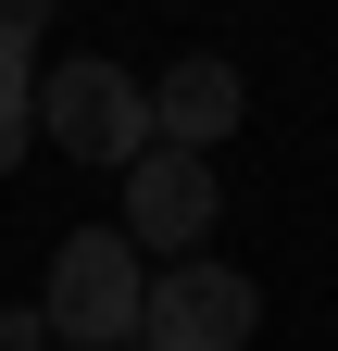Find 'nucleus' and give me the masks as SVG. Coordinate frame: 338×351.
Segmentation results:
<instances>
[{
  "label": "nucleus",
  "instance_id": "nucleus-7",
  "mask_svg": "<svg viewBox=\"0 0 338 351\" xmlns=\"http://www.w3.org/2000/svg\"><path fill=\"white\" fill-rule=\"evenodd\" d=\"M0 351H51V314H38V301H13V314H0Z\"/></svg>",
  "mask_w": 338,
  "mask_h": 351
},
{
  "label": "nucleus",
  "instance_id": "nucleus-5",
  "mask_svg": "<svg viewBox=\"0 0 338 351\" xmlns=\"http://www.w3.org/2000/svg\"><path fill=\"white\" fill-rule=\"evenodd\" d=\"M238 113H250V88H238L226 51H188V63L151 75V138H163V151H200V163H213V151L238 138Z\"/></svg>",
  "mask_w": 338,
  "mask_h": 351
},
{
  "label": "nucleus",
  "instance_id": "nucleus-6",
  "mask_svg": "<svg viewBox=\"0 0 338 351\" xmlns=\"http://www.w3.org/2000/svg\"><path fill=\"white\" fill-rule=\"evenodd\" d=\"M25 51H38V38H13V25H0V176L25 163Z\"/></svg>",
  "mask_w": 338,
  "mask_h": 351
},
{
  "label": "nucleus",
  "instance_id": "nucleus-2",
  "mask_svg": "<svg viewBox=\"0 0 338 351\" xmlns=\"http://www.w3.org/2000/svg\"><path fill=\"white\" fill-rule=\"evenodd\" d=\"M38 138L75 151V163H138V151H163V138H151V88L125 75V63H51Z\"/></svg>",
  "mask_w": 338,
  "mask_h": 351
},
{
  "label": "nucleus",
  "instance_id": "nucleus-1",
  "mask_svg": "<svg viewBox=\"0 0 338 351\" xmlns=\"http://www.w3.org/2000/svg\"><path fill=\"white\" fill-rule=\"evenodd\" d=\"M138 301H151L138 239H125V226H75V239L51 251L38 314H51V339H75V351H125V339H138Z\"/></svg>",
  "mask_w": 338,
  "mask_h": 351
},
{
  "label": "nucleus",
  "instance_id": "nucleus-3",
  "mask_svg": "<svg viewBox=\"0 0 338 351\" xmlns=\"http://www.w3.org/2000/svg\"><path fill=\"white\" fill-rule=\"evenodd\" d=\"M250 326H263V289H250L238 263H213V251L163 263L151 301H138V351H238Z\"/></svg>",
  "mask_w": 338,
  "mask_h": 351
},
{
  "label": "nucleus",
  "instance_id": "nucleus-8",
  "mask_svg": "<svg viewBox=\"0 0 338 351\" xmlns=\"http://www.w3.org/2000/svg\"><path fill=\"white\" fill-rule=\"evenodd\" d=\"M51 13H63V0H0V25H13V38H38Z\"/></svg>",
  "mask_w": 338,
  "mask_h": 351
},
{
  "label": "nucleus",
  "instance_id": "nucleus-4",
  "mask_svg": "<svg viewBox=\"0 0 338 351\" xmlns=\"http://www.w3.org/2000/svg\"><path fill=\"white\" fill-rule=\"evenodd\" d=\"M213 163H200V151H138V163H125V239H138V251H200V239H213Z\"/></svg>",
  "mask_w": 338,
  "mask_h": 351
}]
</instances>
